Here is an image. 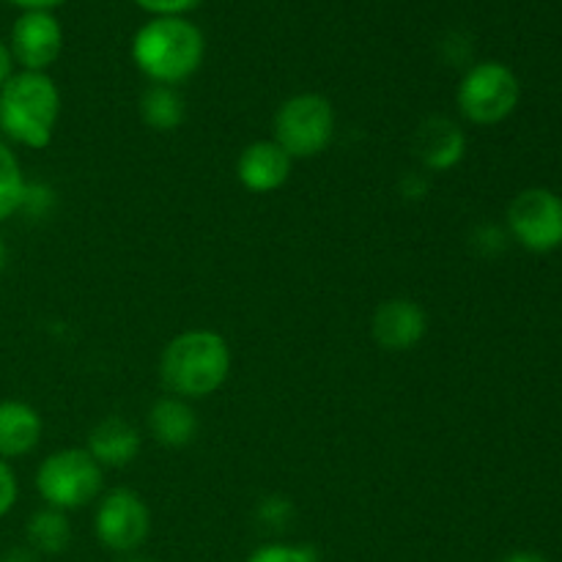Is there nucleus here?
<instances>
[{"mask_svg":"<svg viewBox=\"0 0 562 562\" xmlns=\"http://www.w3.org/2000/svg\"><path fill=\"white\" fill-rule=\"evenodd\" d=\"M206 42L187 16H151L132 38V60L154 86H176L203 64Z\"/></svg>","mask_w":562,"mask_h":562,"instance_id":"nucleus-1","label":"nucleus"},{"mask_svg":"<svg viewBox=\"0 0 562 562\" xmlns=\"http://www.w3.org/2000/svg\"><path fill=\"white\" fill-rule=\"evenodd\" d=\"M231 373V349L212 329H190L170 340L159 360V376L176 398H206Z\"/></svg>","mask_w":562,"mask_h":562,"instance_id":"nucleus-2","label":"nucleus"},{"mask_svg":"<svg viewBox=\"0 0 562 562\" xmlns=\"http://www.w3.org/2000/svg\"><path fill=\"white\" fill-rule=\"evenodd\" d=\"M60 115L58 86L47 71H14L0 86V130L25 148H47Z\"/></svg>","mask_w":562,"mask_h":562,"instance_id":"nucleus-3","label":"nucleus"},{"mask_svg":"<svg viewBox=\"0 0 562 562\" xmlns=\"http://www.w3.org/2000/svg\"><path fill=\"white\" fill-rule=\"evenodd\" d=\"M36 492L55 510H75L102 492V467L88 450L66 448L47 456L36 472Z\"/></svg>","mask_w":562,"mask_h":562,"instance_id":"nucleus-4","label":"nucleus"},{"mask_svg":"<svg viewBox=\"0 0 562 562\" xmlns=\"http://www.w3.org/2000/svg\"><path fill=\"white\" fill-rule=\"evenodd\" d=\"M456 99L467 121L477 126H494L519 108L521 82L510 66L499 60H483L461 77Z\"/></svg>","mask_w":562,"mask_h":562,"instance_id":"nucleus-5","label":"nucleus"},{"mask_svg":"<svg viewBox=\"0 0 562 562\" xmlns=\"http://www.w3.org/2000/svg\"><path fill=\"white\" fill-rule=\"evenodd\" d=\"M335 110L322 93H296L274 115V143L291 159L318 157L333 143Z\"/></svg>","mask_w":562,"mask_h":562,"instance_id":"nucleus-6","label":"nucleus"},{"mask_svg":"<svg viewBox=\"0 0 562 562\" xmlns=\"http://www.w3.org/2000/svg\"><path fill=\"white\" fill-rule=\"evenodd\" d=\"M508 231L525 250H558L562 247V198L547 187L521 190L508 206Z\"/></svg>","mask_w":562,"mask_h":562,"instance_id":"nucleus-7","label":"nucleus"},{"mask_svg":"<svg viewBox=\"0 0 562 562\" xmlns=\"http://www.w3.org/2000/svg\"><path fill=\"white\" fill-rule=\"evenodd\" d=\"M93 530H97L99 543L108 547L110 552L132 554L146 543L148 532H151V510L143 503L140 494L130 492V488H115V492L104 494L99 503Z\"/></svg>","mask_w":562,"mask_h":562,"instance_id":"nucleus-8","label":"nucleus"},{"mask_svg":"<svg viewBox=\"0 0 562 562\" xmlns=\"http://www.w3.org/2000/svg\"><path fill=\"white\" fill-rule=\"evenodd\" d=\"M9 47L25 71H47L64 49V27L53 11H22L11 25Z\"/></svg>","mask_w":562,"mask_h":562,"instance_id":"nucleus-9","label":"nucleus"},{"mask_svg":"<svg viewBox=\"0 0 562 562\" xmlns=\"http://www.w3.org/2000/svg\"><path fill=\"white\" fill-rule=\"evenodd\" d=\"M373 338L387 351H409L426 338L428 316L417 302L387 300L373 313Z\"/></svg>","mask_w":562,"mask_h":562,"instance_id":"nucleus-10","label":"nucleus"},{"mask_svg":"<svg viewBox=\"0 0 562 562\" xmlns=\"http://www.w3.org/2000/svg\"><path fill=\"white\" fill-rule=\"evenodd\" d=\"M412 148H415L417 159L423 168L434 170V173H445V170L456 168L467 154V137L456 121L445 119V115H434L417 126L415 137H412Z\"/></svg>","mask_w":562,"mask_h":562,"instance_id":"nucleus-11","label":"nucleus"},{"mask_svg":"<svg viewBox=\"0 0 562 562\" xmlns=\"http://www.w3.org/2000/svg\"><path fill=\"white\" fill-rule=\"evenodd\" d=\"M291 165L294 159L283 151L274 140H258L250 143L245 151L239 154L236 162V176H239L241 187L258 195L280 190L289 181Z\"/></svg>","mask_w":562,"mask_h":562,"instance_id":"nucleus-12","label":"nucleus"},{"mask_svg":"<svg viewBox=\"0 0 562 562\" xmlns=\"http://www.w3.org/2000/svg\"><path fill=\"white\" fill-rule=\"evenodd\" d=\"M42 439V417L22 401H0V459H22Z\"/></svg>","mask_w":562,"mask_h":562,"instance_id":"nucleus-13","label":"nucleus"},{"mask_svg":"<svg viewBox=\"0 0 562 562\" xmlns=\"http://www.w3.org/2000/svg\"><path fill=\"white\" fill-rule=\"evenodd\" d=\"M143 439L132 423L121 417H108L88 437V453L99 467H126L140 456Z\"/></svg>","mask_w":562,"mask_h":562,"instance_id":"nucleus-14","label":"nucleus"},{"mask_svg":"<svg viewBox=\"0 0 562 562\" xmlns=\"http://www.w3.org/2000/svg\"><path fill=\"white\" fill-rule=\"evenodd\" d=\"M148 428L165 448H184L195 439L198 417L184 398H159L148 412Z\"/></svg>","mask_w":562,"mask_h":562,"instance_id":"nucleus-15","label":"nucleus"},{"mask_svg":"<svg viewBox=\"0 0 562 562\" xmlns=\"http://www.w3.org/2000/svg\"><path fill=\"white\" fill-rule=\"evenodd\" d=\"M27 543L36 554H60L71 543V525L64 510L44 508L27 519Z\"/></svg>","mask_w":562,"mask_h":562,"instance_id":"nucleus-16","label":"nucleus"},{"mask_svg":"<svg viewBox=\"0 0 562 562\" xmlns=\"http://www.w3.org/2000/svg\"><path fill=\"white\" fill-rule=\"evenodd\" d=\"M140 119L157 132L179 130L184 121V99L173 86H151L140 97Z\"/></svg>","mask_w":562,"mask_h":562,"instance_id":"nucleus-17","label":"nucleus"},{"mask_svg":"<svg viewBox=\"0 0 562 562\" xmlns=\"http://www.w3.org/2000/svg\"><path fill=\"white\" fill-rule=\"evenodd\" d=\"M25 176H22L20 159L14 157L9 146L0 140V223L20 212L22 201H25Z\"/></svg>","mask_w":562,"mask_h":562,"instance_id":"nucleus-18","label":"nucleus"},{"mask_svg":"<svg viewBox=\"0 0 562 562\" xmlns=\"http://www.w3.org/2000/svg\"><path fill=\"white\" fill-rule=\"evenodd\" d=\"M247 562H318V552L313 547H296V543H269L256 549Z\"/></svg>","mask_w":562,"mask_h":562,"instance_id":"nucleus-19","label":"nucleus"},{"mask_svg":"<svg viewBox=\"0 0 562 562\" xmlns=\"http://www.w3.org/2000/svg\"><path fill=\"white\" fill-rule=\"evenodd\" d=\"M135 3L151 16H184L201 0H135Z\"/></svg>","mask_w":562,"mask_h":562,"instance_id":"nucleus-20","label":"nucleus"},{"mask_svg":"<svg viewBox=\"0 0 562 562\" xmlns=\"http://www.w3.org/2000/svg\"><path fill=\"white\" fill-rule=\"evenodd\" d=\"M16 492H20V488H16L14 472H11V467L0 459V519L14 508Z\"/></svg>","mask_w":562,"mask_h":562,"instance_id":"nucleus-21","label":"nucleus"},{"mask_svg":"<svg viewBox=\"0 0 562 562\" xmlns=\"http://www.w3.org/2000/svg\"><path fill=\"white\" fill-rule=\"evenodd\" d=\"M291 516V505L285 499H269V503L261 505V519L269 521V525H283Z\"/></svg>","mask_w":562,"mask_h":562,"instance_id":"nucleus-22","label":"nucleus"},{"mask_svg":"<svg viewBox=\"0 0 562 562\" xmlns=\"http://www.w3.org/2000/svg\"><path fill=\"white\" fill-rule=\"evenodd\" d=\"M11 75H14V55H11L9 44L0 42V86H5Z\"/></svg>","mask_w":562,"mask_h":562,"instance_id":"nucleus-23","label":"nucleus"},{"mask_svg":"<svg viewBox=\"0 0 562 562\" xmlns=\"http://www.w3.org/2000/svg\"><path fill=\"white\" fill-rule=\"evenodd\" d=\"M9 3L22 11H53L55 5H60L64 0H9Z\"/></svg>","mask_w":562,"mask_h":562,"instance_id":"nucleus-24","label":"nucleus"},{"mask_svg":"<svg viewBox=\"0 0 562 562\" xmlns=\"http://www.w3.org/2000/svg\"><path fill=\"white\" fill-rule=\"evenodd\" d=\"M0 562H38V554L31 547H14L0 558Z\"/></svg>","mask_w":562,"mask_h":562,"instance_id":"nucleus-25","label":"nucleus"},{"mask_svg":"<svg viewBox=\"0 0 562 562\" xmlns=\"http://www.w3.org/2000/svg\"><path fill=\"white\" fill-rule=\"evenodd\" d=\"M503 562H549V560L541 558V554H536V552H516V554H510V558H505Z\"/></svg>","mask_w":562,"mask_h":562,"instance_id":"nucleus-26","label":"nucleus"},{"mask_svg":"<svg viewBox=\"0 0 562 562\" xmlns=\"http://www.w3.org/2000/svg\"><path fill=\"white\" fill-rule=\"evenodd\" d=\"M121 562H154V560H148V558H140V554H130V558H124Z\"/></svg>","mask_w":562,"mask_h":562,"instance_id":"nucleus-27","label":"nucleus"},{"mask_svg":"<svg viewBox=\"0 0 562 562\" xmlns=\"http://www.w3.org/2000/svg\"><path fill=\"white\" fill-rule=\"evenodd\" d=\"M5 267V245H3V239H0V269Z\"/></svg>","mask_w":562,"mask_h":562,"instance_id":"nucleus-28","label":"nucleus"}]
</instances>
